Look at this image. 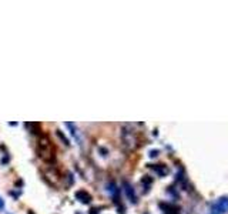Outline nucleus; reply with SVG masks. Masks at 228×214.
Instances as JSON below:
<instances>
[{
	"mask_svg": "<svg viewBox=\"0 0 228 214\" xmlns=\"http://www.w3.org/2000/svg\"><path fill=\"white\" fill-rule=\"evenodd\" d=\"M37 153H39V157L44 161H51L54 160V148L51 146L49 137L46 136H41L40 140H39V147H37Z\"/></svg>",
	"mask_w": 228,
	"mask_h": 214,
	"instance_id": "f257e3e1",
	"label": "nucleus"
},
{
	"mask_svg": "<svg viewBox=\"0 0 228 214\" xmlns=\"http://www.w3.org/2000/svg\"><path fill=\"white\" fill-rule=\"evenodd\" d=\"M4 207V203H3V200H2V198H0V210H2V208Z\"/></svg>",
	"mask_w": 228,
	"mask_h": 214,
	"instance_id": "9d476101",
	"label": "nucleus"
},
{
	"mask_svg": "<svg viewBox=\"0 0 228 214\" xmlns=\"http://www.w3.org/2000/svg\"><path fill=\"white\" fill-rule=\"evenodd\" d=\"M29 214H33V213H31V211H30V213H29Z\"/></svg>",
	"mask_w": 228,
	"mask_h": 214,
	"instance_id": "f8f14e48",
	"label": "nucleus"
},
{
	"mask_svg": "<svg viewBox=\"0 0 228 214\" xmlns=\"http://www.w3.org/2000/svg\"><path fill=\"white\" fill-rule=\"evenodd\" d=\"M153 168H154V170L157 171V173L160 174V176H165V174L168 173L167 167H165V166H163V164H158V166H154Z\"/></svg>",
	"mask_w": 228,
	"mask_h": 214,
	"instance_id": "423d86ee",
	"label": "nucleus"
},
{
	"mask_svg": "<svg viewBox=\"0 0 228 214\" xmlns=\"http://www.w3.org/2000/svg\"><path fill=\"white\" fill-rule=\"evenodd\" d=\"M225 211H228V197H221L212 204L210 214H224Z\"/></svg>",
	"mask_w": 228,
	"mask_h": 214,
	"instance_id": "7ed1b4c3",
	"label": "nucleus"
},
{
	"mask_svg": "<svg viewBox=\"0 0 228 214\" xmlns=\"http://www.w3.org/2000/svg\"><path fill=\"white\" fill-rule=\"evenodd\" d=\"M124 191L126 194L128 196V198H130L133 203H135V194H134V190H133V187H131L128 183H124Z\"/></svg>",
	"mask_w": 228,
	"mask_h": 214,
	"instance_id": "39448f33",
	"label": "nucleus"
},
{
	"mask_svg": "<svg viewBox=\"0 0 228 214\" xmlns=\"http://www.w3.org/2000/svg\"><path fill=\"white\" fill-rule=\"evenodd\" d=\"M90 214H98V213H97V210H96V208H93V210L90 211Z\"/></svg>",
	"mask_w": 228,
	"mask_h": 214,
	"instance_id": "9b49d317",
	"label": "nucleus"
},
{
	"mask_svg": "<svg viewBox=\"0 0 228 214\" xmlns=\"http://www.w3.org/2000/svg\"><path fill=\"white\" fill-rule=\"evenodd\" d=\"M76 198L80 200L81 203H84V204H87V203H90V201H91V196L87 193V191H84V190L77 191V193H76Z\"/></svg>",
	"mask_w": 228,
	"mask_h": 214,
	"instance_id": "20e7f679",
	"label": "nucleus"
},
{
	"mask_svg": "<svg viewBox=\"0 0 228 214\" xmlns=\"http://www.w3.org/2000/svg\"><path fill=\"white\" fill-rule=\"evenodd\" d=\"M26 127L29 130H31V133H37V131H40V126L37 123H26Z\"/></svg>",
	"mask_w": 228,
	"mask_h": 214,
	"instance_id": "0eeeda50",
	"label": "nucleus"
},
{
	"mask_svg": "<svg viewBox=\"0 0 228 214\" xmlns=\"http://www.w3.org/2000/svg\"><path fill=\"white\" fill-rule=\"evenodd\" d=\"M121 137H123V143H124V146L128 148V150H131V148L135 147L137 140H135V136H134V130H131L130 126H124V127H123Z\"/></svg>",
	"mask_w": 228,
	"mask_h": 214,
	"instance_id": "f03ea898",
	"label": "nucleus"
},
{
	"mask_svg": "<svg viewBox=\"0 0 228 214\" xmlns=\"http://www.w3.org/2000/svg\"><path fill=\"white\" fill-rule=\"evenodd\" d=\"M57 136H59V137H60L61 140L64 141V144H66V146H69V144H70V143H69V140H67V139H66V137H64V136H63V134H61V131H59V130H57Z\"/></svg>",
	"mask_w": 228,
	"mask_h": 214,
	"instance_id": "6e6552de",
	"label": "nucleus"
},
{
	"mask_svg": "<svg viewBox=\"0 0 228 214\" xmlns=\"http://www.w3.org/2000/svg\"><path fill=\"white\" fill-rule=\"evenodd\" d=\"M165 214H180V211H178V208H175V207H170V210H168Z\"/></svg>",
	"mask_w": 228,
	"mask_h": 214,
	"instance_id": "1a4fd4ad",
	"label": "nucleus"
}]
</instances>
